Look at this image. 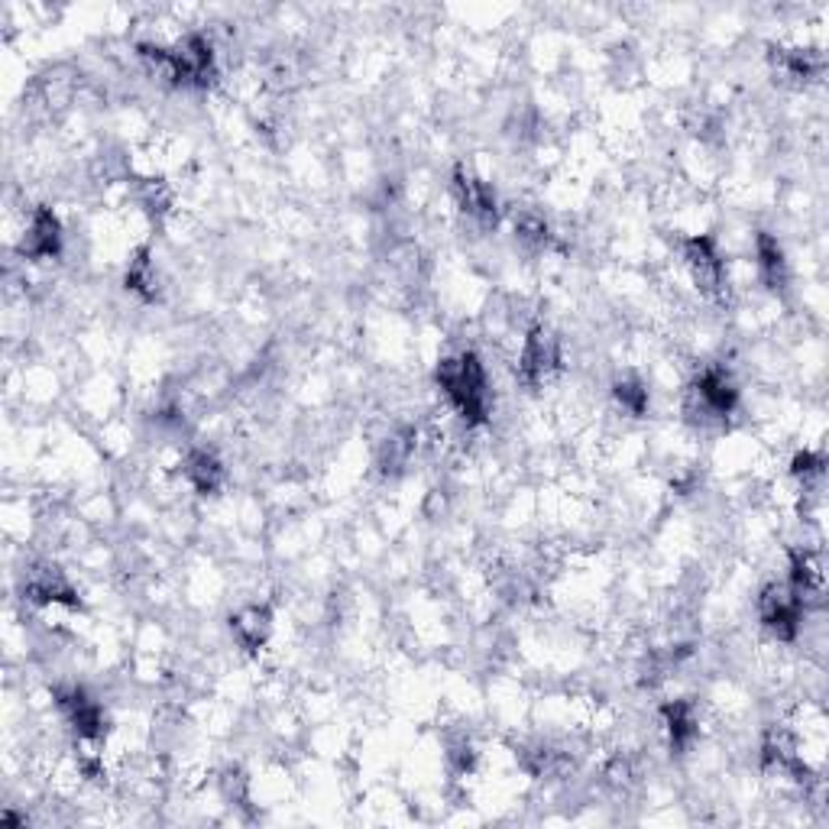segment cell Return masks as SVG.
Wrapping results in <instances>:
<instances>
[{"label": "cell", "mask_w": 829, "mask_h": 829, "mask_svg": "<svg viewBox=\"0 0 829 829\" xmlns=\"http://www.w3.org/2000/svg\"><path fill=\"white\" fill-rule=\"evenodd\" d=\"M434 376L447 402L467 424H484L489 414V389H486L489 383H486V370L477 353L464 350L457 356H444Z\"/></svg>", "instance_id": "1"}, {"label": "cell", "mask_w": 829, "mask_h": 829, "mask_svg": "<svg viewBox=\"0 0 829 829\" xmlns=\"http://www.w3.org/2000/svg\"><path fill=\"white\" fill-rule=\"evenodd\" d=\"M739 406V389L729 379L723 366H706L691 386V414H700L703 421H723L736 412Z\"/></svg>", "instance_id": "2"}, {"label": "cell", "mask_w": 829, "mask_h": 829, "mask_svg": "<svg viewBox=\"0 0 829 829\" xmlns=\"http://www.w3.org/2000/svg\"><path fill=\"white\" fill-rule=\"evenodd\" d=\"M560 370V341L554 338L548 328H532L529 338L522 341L519 350V379L529 389H538L542 383H548L554 373Z\"/></svg>", "instance_id": "3"}, {"label": "cell", "mask_w": 829, "mask_h": 829, "mask_svg": "<svg viewBox=\"0 0 829 829\" xmlns=\"http://www.w3.org/2000/svg\"><path fill=\"white\" fill-rule=\"evenodd\" d=\"M56 703H59L63 719L69 723V729L81 746H98L104 739L107 716L98 700H91L81 688H63V691H56Z\"/></svg>", "instance_id": "4"}, {"label": "cell", "mask_w": 829, "mask_h": 829, "mask_svg": "<svg viewBox=\"0 0 829 829\" xmlns=\"http://www.w3.org/2000/svg\"><path fill=\"white\" fill-rule=\"evenodd\" d=\"M759 616H761V625H764L774 638L791 641V638H797V632H800V620H804V597H800V593H794L791 587H777V583H771V587H764V593H761Z\"/></svg>", "instance_id": "5"}, {"label": "cell", "mask_w": 829, "mask_h": 829, "mask_svg": "<svg viewBox=\"0 0 829 829\" xmlns=\"http://www.w3.org/2000/svg\"><path fill=\"white\" fill-rule=\"evenodd\" d=\"M681 253H684V263L691 270L696 288L703 295L719 298L723 288H726V263H723V253H719L716 240L706 237V234H696V237H688L681 243Z\"/></svg>", "instance_id": "6"}, {"label": "cell", "mask_w": 829, "mask_h": 829, "mask_svg": "<svg viewBox=\"0 0 829 829\" xmlns=\"http://www.w3.org/2000/svg\"><path fill=\"white\" fill-rule=\"evenodd\" d=\"M454 198H457V205H461V211L467 217H474L484 227H492L499 220V198H496L492 185L484 182V179H477L464 166L454 169Z\"/></svg>", "instance_id": "7"}, {"label": "cell", "mask_w": 829, "mask_h": 829, "mask_svg": "<svg viewBox=\"0 0 829 829\" xmlns=\"http://www.w3.org/2000/svg\"><path fill=\"white\" fill-rule=\"evenodd\" d=\"M20 253L30 260H53L63 253V220L53 207H36L23 240H20Z\"/></svg>", "instance_id": "8"}, {"label": "cell", "mask_w": 829, "mask_h": 829, "mask_svg": "<svg viewBox=\"0 0 829 829\" xmlns=\"http://www.w3.org/2000/svg\"><path fill=\"white\" fill-rule=\"evenodd\" d=\"M23 593H26V600L39 603V606H71V610H75V606L81 603V600H78V590L69 583V577H66L59 567H49V564L33 567V570L26 574Z\"/></svg>", "instance_id": "9"}, {"label": "cell", "mask_w": 829, "mask_h": 829, "mask_svg": "<svg viewBox=\"0 0 829 829\" xmlns=\"http://www.w3.org/2000/svg\"><path fill=\"white\" fill-rule=\"evenodd\" d=\"M273 632V613L270 606H243L230 616V635L243 651H260Z\"/></svg>", "instance_id": "10"}, {"label": "cell", "mask_w": 829, "mask_h": 829, "mask_svg": "<svg viewBox=\"0 0 829 829\" xmlns=\"http://www.w3.org/2000/svg\"><path fill=\"white\" fill-rule=\"evenodd\" d=\"M661 719H665V729H668V739H671V749L674 752H688L693 739H696V706L691 700H671L661 706Z\"/></svg>", "instance_id": "11"}, {"label": "cell", "mask_w": 829, "mask_h": 829, "mask_svg": "<svg viewBox=\"0 0 829 829\" xmlns=\"http://www.w3.org/2000/svg\"><path fill=\"white\" fill-rule=\"evenodd\" d=\"M182 474L202 496H214L224 486V464L211 451H189V457L182 461Z\"/></svg>", "instance_id": "12"}, {"label": "cell", "mask_w": 829, "mask_h": 829, "mask_svg": "<svg viewBox=\"0 0 829 829\" xmlns=\"http://www.w3.org/2000/svg\"><path fill=\"white\" fill-rule=\"evenodd\" d=\"M756 257H759V273L768 288H784L787 285V260L781 243L771 234L756 237Z\"/></svg>", "instance_id": "13"}, {"label": "cell", "mask_w": 829, "mask_h": 829, "mask_svg": "<svg viewBox=\"0 0 829 829\" xmlns=\"http://www.w3.org/2000/svg\"><path fill=\"white\" fill-rule=\"evenodd\" d=\"M414 441H418L414 431H399V434H393V438L386 441V447H383V454H379L383 474H399L402 467H409V461H412L414 454Z\"/></svg>", "instance_id": "14"}, {"label": "cell", "mask_w": 829, "mask_h": 829, "mask_svg": "<svg viewBox=\"0 0 829 829\" xmlns=\"http://www.w3.org/2000/svg\"><path fill=\"white\" fill-rule=\"evenodd\" d=\"M127 288L139 295V298H156L159 292V276H156V266H152V257L149 250H139L127 270Z\"/></svg>", "instance_id": "15"}, {"label": "cell", "mask_w": 829, "mask_h": 829, "mask_svg": "<svg viewBox=\"0 0 829 829\" xmlns=\"http://www.w3.org/2000/svg\"><path fill=\"white\" fill-rule=\"evenodd\" d=\"M781 56H774V63L787 71L791 78H810L824 69V59L810 49H777Z\"/></svg>", "instance_id": "16"}, {"label": "cell", "mask_w": 829, "mask_h": 829, "mask_svg": "<svg viewBox=\"0 0 829 829\" xmlns=\"http://www.w3.org/2000/svg\"><path fill=\"white\" fill-rule=\"evenodd\" d=\"M613 393H616V402H620L625 412H632V414L648 412V389H645L638 379H620Z\"/></svg>", "instance_id": "17"}, {"label": "cell", "mask_w": 829, "mask_h": 829, "mask_svg": "<svg viewBox=\"0 0 829 829\" xmlns=\"http://www.w3.org/2000/svg\"><path fill=\"white\" fill-rule=\"evenodd\" d=\"M515 234H519L522 240L535 243V247H545V243L552 240V230H548L545 217H538V214H522V217L515 220Z\"/></svg>", "instance_id": "18"}, {"label": "cell", "mask_w": 829, "mask_h": 829, "mask_svg": "<svg viewBox=\"0 0 829 829\" xmlns=\"http://www.w3.org/2000/svg\"><path fill=\"white\" fill-rule=\"evenodd\" d=\"M824 470H827V461H824V454H814V451L797 454V457H794V464H791V474H794L797 480H804V484L820 480V477H824Z\"/></svg>", "instance_id": "19"}, {"label": "cell", "mask_w": 829, "mask_h": 829, "mask_svg": "<svg viewBox=\"0 0 829 829\" xmlns=\"http://www.w3.org/2000/svg\"><path fill=\"white\" fill-rule=\"evenodd\" d=\"M447 761H451L454 774H470V771L477 768V752H474L470 742H457V746H451Z\"/></svg>", "instance_id": "20"}]
</instances>
